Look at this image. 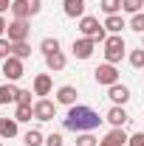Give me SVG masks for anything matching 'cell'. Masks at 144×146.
I'll list each match as a JSON object with an SVG mask.
<instances>
[{"label": "cell", "instance_id": "obj_2", "mask_svg": "<svg viewBox=\"0 0 144 146\" xmlns=\"http://www.w3.org/2000/svg\"><path fill=\"white\" fill-rule=\"evenodd\" d=\"M79 31L85 36H90L93 42H105V36H108V31L102 28V23L96 17H90V14H82L79 17Z\"/></svg>", "mask_w": 144, "mask_h": 146}, {"label": "cell", "instance_id": "obj_23", "mask_svg": "<svg viewBox=\"0 0 144 146\" xmlns=\"http://www.w3.org/2000/svg\"><path fill=\"white\" fill-rule=\"evenodd\" d=\"M14 121H31V104H17V110H14Z\"/></svg>", "mask_w": 144, "mask_h": 146}, {"label": "cell", "instance_id": "obj_36", "mask_svg": "<svg viewBox=\"0 0 144 146\" xmlns=\"http://www.w3.org/2000/svg\"><path fill=\"white\" fill-rule=\"evenodd\" d=\"M96 146H110V143H108V141H96Z\"/></svg>", "mask_w": 144, "mask_h": 146}, {"label": "cell", "instance_id": "obj_37", "mask_svg": "<svg viewBox=\"0 0 144 146\" xmlns=\"http://www.w3.org/2000/svg\"><path fill=\"white\" fill-rule=\"evenodd\" d=\"M0 146H3V143H0Z\"/></svg>", "mask_w": 144, "mask_h": 146}, {"label": "cell", "instance_id": "obj_12", "mask_svg": "<svg viewBox=\"0 0 144 146\" xmlns=\"http://www.w3.org/2000/svg\"><path fill=\"white\" fill-rule=\"evenodd\" d=\"M105 118H108V121L113 124V127H124L127 121H130V115H127V110H124V107H116V104L110 107V112L105 115Z\"/></svg>", "mask_w": 144, "mask_h": 146}, {"label": "cell", "instance_id": "obj_13", "mask_svg": "<svg viewBox=\"0 0 144 146\" xmlns=\"http://www.w3.org/2000/svg\"><path fill=\"white\" fill-rule=\"evenodd\" d=\"M65 17H82L85 14V0H62Z\"/></svg>", "mask_w": 144, "mask_h": 146}, {"label": "cell", "instance_id": "obj_25", "mask_svg": "<svg viewBox=\"0 0 144 146\" xmlns=\"http://www.w3.org/2000/svg\"><path fill=\"white\" fill-rule=\"evenodd\" d=\"M122 9V0H102V11L105 14H119Z\"/></svg>", "mask_w": 144, "mask_h": 146}, {"label": "cell", "instance_id": "obj_11", "mask_svg": "<svg viewBox=\"0 0 144 146\" xmlns=\"http://www.w3.org/2000/svg\"><path fill=\"white\" fill-rule=\"evenodd\" d=\"M51 87H54V82H51V76H48V73L34 76V96H48Z\"/></svg>", "mask_w": 144, "mask_h": 146}, {"label": "cell", "instance_id": "obj_15", "mask_svg": "<svg viewBox=\"0 0 144 146\" xmlns=\"http://www.w3.org/2000/svg\"><path fill=\"white\" fill-rule=\"evenodd\" d=\"M102 28H105V31H110V34H119V31H122V28H127V25H124V20L119 17V14H108V20L102 23Z\"/></svg>", "mask_w": 144, "mask_h": 146}, {"label": "cell", "instance_id": "obj_9", "mask_svg": "<svg viewBox=\"0 0 144 146\" xmlns=\"http://www.w3.org/2000/svg\"><path fill=\"white\" fill-rule=\"evenodd\" d=\"M108 98L116 104V107H122V104L130 101V90H127L124 84H119V82H116V84H110V87H108Z\"/></svg>", "mask_w": 144, "mask_h": 146}, {"label": "cell", "instance_id": "obj_29", "mask_svg": "<svg viewBox=\"0 0 144 146\" xmlns=\"http://www.w3.org/2000/svg\"><path fill=\"white\" fill-rule=\"evenodd\" d=\"M17 104H31V90H20L17 87V98H14Z\"/></svg>", "mask_w": 144, "mask_h": 146}, {"label": "cell", "instance_id": "obj_10", "mask_svg": "<svg viewBox=\"0 0 144 146\" xmlns=\"http://www.w3.org/2000/svg\"><path fill=\"white\" fill-rule=\"evenodd\" d=\"M76 87L73 84H62L59 90H57V101L54 104H65V107H71V104H76Z\"/></svg>", "mask_w": 144, "mask_h": 146}, {"label": "cell", "instance_id": "obj_6", "mask_svg": "<svg viewBox=\"0 0 144 146\" xmlns=\"http://www.w3.org/2000/svg\"><path fill=\"white\" fill-rule=\"evenodd\" d=\"M93 79L99 82V84H105V87H110V84H116L119 82V70H116V65H99L96 70H93Z\"/></svg>", "mask_w": 144, "mask_h": 146}, {"label": "cell", "instance_id": "obj_32", "mask_svg": "<svg viewBox=\"0 0 144 146\" xmlns=\"http://www.w3.org/2000/svg\"><path fill=\"white\" fill-rule=\"evenodd\" d=\"M26 6H28V14H40V9H42V0H26Z\"/></svg>", "mask_w": 144, "mask_h": 146}, {"label": "cell", "instance_id": "obj_30", "mask_svg": "<svg viewBox=\"0 0 144 146\" xmlns=\"http://www.w3.org/2000/svg\"><path fill=\"white\" fill-rule=\"evenodd\" d=\"M42 143H45V146H62L65 141H62V135H59V132H54V135H48Z\"/></svg>", "mask_w": 144, "mask_h": 146}, {"label": "cell", "instance_id": "obj_28", "mask_svg": "<svg viewBox=\"0 0 144 146\" xmlns=\"http://www.w3.org/2000/svg\"><path fill=\"white\" fill-rule=\"evenodd\" d=\"M130 65H133V68H141L144 65V48H136V51L130 54Z\"/></svg>", "mask_w": 144, "mask_h": 146}, {"label": "cell", "instance_id": "obj_14", "mask_svg": "<svg viewBox=\"0 0 144 146\" xmlns=\"http://www.w3.org/2000/svg\"><path fill=\"white\" fill-rule=\"evenodd\" d=\"M9 56H17V59H28L31 56V45L23 39V42H9Z\"/></svg>", "mask_w": 144, "mask_h": 146}, {"label": "cell", "instance_id": "obj_19", "mask_svg": "<svg viewBox=\"0 0 144 146\" xmlns=\"http://www.w3.org/2000/svg\"><path fill=\"white\" fill-rule=\"evenodd\" d=\"M14 98H17V87H14V82L0 84V104H11Z\"/></svg>", "mask_w": 144, "mask_h": 146}, {"label": "cell", "instance_id": "obj_33", "mask_svg": "<svg viewBox=\"0 0 144 146\" xmlns=\"http://www.w3.org/2000/svg\"><path fill=\"white\" fill-rule=\"evenodd\" d=\"M6 56H9V39L0 36V59H6Z\"/></svg>", "mask_w": 144, "mask_h": 146}, {"label": "cell", "instance_id": "obj_17", "mask_svg": "<svg viewBox=\"0 0 144 146\" xmlns=\"http://www.w3.org/2000/svg\"><path fill=\"white\" fill-rule=\"evenodd\" d=\"M105 141H108L110 146H124V143H127V132H124L122 127H113V129L108 132V138H105Z\"/></svg>", "mask_w": 144, "mask_h": 146}, {"label": "cell", "instance_id": "obj_35", "mask_svg": "<svg viewBox=\"0 0 144 146\" xmlns=\"http://www.w3.org/2000/svg\"><path fill=\"white\" fill-rule=\"evenodd\" d=\"M6 34V20H3V14H0V36Z\"/></svg>", "mask_w": 144, "mask_h": 146}, {"label": "cell", "instance_id": "obj_3", "mask_svg": "<svg viewBox=\"0 0 144 146\" xmlns=\"http://www.w3.org/2000/svg\"><path fill=\"white\" fill-rule=\"evenodd\" d=\"M124 51H127V45H124V39H122L119 34L105 36V59H108V65H116V62H122Z\"/></svg>", "mask_w": 144, "mask_h": 146}, {"label": "cell", "instance_id": "obj_18", "mask_svg": "<svg viewBox=\"0 0 144 146\" xmlns=\"http://www.w3.org/2000/svg\"><path fill=\"white\" fill-rule=\"evenodd\" d=\"M17 135V121L14 118H0V138H14Z\"/></svg>", "mask_w": 144, "mask_h": 146}, {"label": "cell", "instance_id": "obj_22", "mask_svg": "<svg viewBox=\"0 0 144 146\" xmlns=\"http://www.w3.org/2000/svg\"><path fill=\"white\" fill-rule=\"evenodd\" d=\"M23 143L26 146H42V132L40 129H28L26 138H23Z\"/></svg>", "mask_w": 144, "mask_h": 146}, {"label": "cell", "instance_id": "obj_21", "mask_svg": "<svg viewBox=\"0 0 144 146\" xmlns=\"http://www.w3.org/2000/svg\"><path fill=\"white\" fill-rule=\"evenodd\" d=\"M40 51H42V54H57V51H59V39H57V36H45V39L40 42Z\"/></svg>", "mask_w": 144, "mask_h": 146}, {"label": "cell", "instance_id": "obj_8", "mask_svg": "<svg viewBox=\"0 0 144 146\" xmlns=\"http://www.w3.org/2000/svg\"><path fill=\"white\" fill-rule=\"evenodd\" d=\"M96 51V42L90 36H82V39H73V56L76 59H90Z\"/></svg>", "mask_w": 144, "mask_h": 146}, {"label": "cell", "instance_id": "obj_1", "mask_svg": "<svg viewBox=\"0 0 144 146\" xmlns=\"http://www.w3.org/2000/svg\"><path fill=\"white\" fill-rule=\"evenodd\" d=\"M102 121L105 118H99V112L85 104H71L68 115L62 118L65 129H71V132H93L96 127H102Z\"/></svg>", "mask_w": 144, "mask_h": 146}, {"label": "cell", "instance_id": "obj_4", "mask_svg": "<svg viewBox=\"0 0 144 146\" xmlns=\"http://www.w3.org/2000/svg\"><path fill=\"white\" fill-rule=\"evenodd\" d=\"M28 31H31L28 20H11V23H6L9 42H23V39H28Z\"/></svg>", "mask_w": 144, "mask_h": 146}, {"label": "cell", "instance_id": "obj_31", "mask_svg": "<svg viewBox=\"0 0 144 146\" xmlns=\"http://www.w3.org/2000/svg\"><path fill=\"white\" fill-rule=\"evenodd\" d=\"M127 146H144V132H136V135H127Z\"/></svg>", "mask_w": 144, "mask_h": 146}, {"label": "cell", "instance_id": "obj_34", "mask_svg": "<svg viewBox=\"0 0 144 146\" xmlns=\"http://www.w3.org/2000/svg\"><path fill=\"white\" fill-rule=\"evenodd\" d=\"M9 3H11V0H0V14H3V11L9 9Z\"/></svg>", "mask_w": 144, "mask_h": 146}, {"label": "cell", "instance_id": "obj_16", "mask_svg": "<svg viewBox=\"0 0 144 146\" xmlns=\"http://www.w3.org/2000/svg\"><path fill=\"white\" fill-rule=\"evenodd\" d=\"M45 65H48V70H62L65 68V54L62 51H57V54H45Z\"/></svg>", "mask_w": 144, "mask_h": 146}, {"label": "cell", "instance_id": "obj_27", "mask_svg": "<svg viewBox=\"0 0 144 146\" xmlns=\"http://www.w3.org/2000/svg\"><path fill=\"white\" fill-rule=\"evenodd\" d=\"M130 28L136 31V34H141L144 31V14L139 11V14H133V20H130Z\"/></svg>", "mask_w": 144, "mask_h": 146}, {"label": "cell", "instance_id": "obj_7", "mask_svg": "<svg viewBox=\"0 0 144 146\" xmlns=\"http://www.w3.org/2000/svg\"><path fill=\"white\" fill-rule=\"evenodd\" d=\"M23 59L17 56H6V62H3V76H6V82H17L20 76H23Z\"/></svg>", "mask_w": 144, "mask_h": 146}, {"label": "cell", "instance_id": "obj_20", "mask_svg": "<svg viewBox=\"0 0 144 146\" xmlns=\"http://www.w3.org/2000/svg\"><path fill=\"white\" fill-rule=\"evenodd\" d=\"M9 9H11L14 20H28V6H26V0H11Z\"/></svg>", "mask_w": 144, "mask_h": 146}, {"label": "cell", "instance_id": "obj_24", "mask_svg": "<svg viewBox=\"0 0 144 146\" xmlns=\"http://www.w3.org/2000/svg\"><path fill=\"white\" fill-rule=\"evenodd\" d=\"M144 6V0H122V9H124L127 14H139Z\"/></svg>", "mask_w": 144, "mask_h": 146}, {"label": "cell", "instance_id": "obj_5", "mask_svg": "<svg viewBox=\"0 0 144 146\" xmlns=\"http://www.w3.org/2000/svg\"><path fill=\"white\" fill-rule=\"evenodd\" d=\"M54 115H57V104L48 98H40L31 104V118H37V121H51Z\"/></svg>", "mask_w": 144, "mask_h": 146}, {"label": "cell", "instance_id": "obj_26", "mask_svg": "<svg viewBox=\"0 0 144 146\" xmlns=\"http://www.w3.org/2000/svg\"><path fill=\"white\" fill-rule=\"evenodd\" d=\"M79 138H76V146H96V138L90 135V132H76Z\"/></svg>", "mask_w": 144, "mask_h": 146}]
</instances>
